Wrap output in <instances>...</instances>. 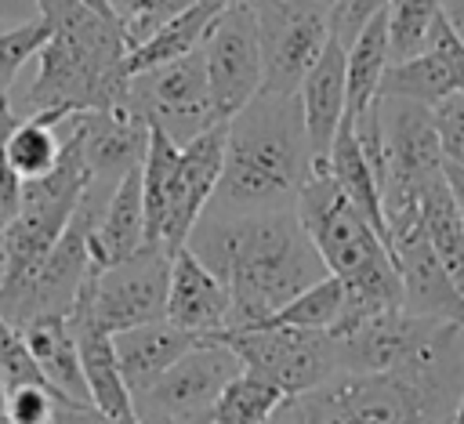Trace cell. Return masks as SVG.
I'll use <instances>...</instances> for the list:
<instances>
[{
    "instance_id": "cell-1",
    "label": "cell",
    "mask_w": 464,
    "mask_h": 424,
    "mask_svg": "<svg viewBox=\"0 0 464 424\" xmlns=\"http://www.w3.org/2000/svg\"><path fill=\"white\" fill-rule=\"evenodd\" d=\"M185 246L225 279L232 294L228 326H257L304 286L330 275L297 217V207L236 217L203 210Z\"/></svg>"
},
{
    "instance_id": "cell-2",
    "label": "cell",
    "mask_w": 464,
    "mask_h": 424,
    "mask_svg": "<svg viewBox=\"0 0 464 424\" xmlns=\"http://www.w3.org/2000/svg\"><path fill=\"white\" fill-rule=\"evenodd\" d=\"M301 98L257 91L232 120H225V163L207 214L236 217L297 207V192L312 174Z\"/></svg>"
},
{
    "instance_id": "cell-3",
    "label": "cell",
    "mask_w": 464,
    "mask_h": 424,
    "mask_svg": "<svg viewBox=\"0 0 464 424\" xmlns=\"http://www.w3.org/2000/svg\"><path fill=\"white\" fill-rule=\"evenodd\" d=\"M51 36L36 54V76L22 94L29 112H91L127 101V36L112 14L87 0H36Z\"/></svg>"
},
{
    "instance_id": "cell-4",
    "label": "cell",
    "mask_w": 464,
    "mask_h": 424,
    "mask_svg": "<svg viewBox=\"0 0 464 424\" xmlns=\"http://www.w3.org/2000/svg\"><path fill=\"white\" fill-rule=\"evenodd\" d=\"M297 217L315 243L330 275L344 283V308L330 333L377 315L402 308V279L392 257V246L377 236V228L352 207L341 192L326 159H315L312 174L297 192Z\"/></svg>"
},
{
    "instance_id": "cell-5",
    "label": "cell",
    "mask_w": 464,
    "mask_h": 424,
    "mask_svg": "<svg viewBox=\"0 0 464 424\" xmlns=\"http://www.w3.org/2000/svg\"><path fill=\"white\" fill-rule=\"evenodd\" d=\"M457 413L399 370H337L323 384L286 395L268 424H453Z\"/></svg>"
},
{
    "instance_id": "cell-6",
    "label": "cell",
    "mask_w": 464,
    "mask_h": 424,
    "mask_svg": "<svg viewBox=\"0 0 464 424\" xmlns=\"http://www.w3.org/2000/svg\"><path fill=\"white\" fill-rule=\"evenodd\" d=\"M210 337L225 341L243 359V370L279 384L286 395H301L337 373V352L326 330L257 323V326H228Z\"/></svg>"
},
{
    "instance_id": "cell-7",
    "label": "cell",
    "mask_w": 464,
    "mask_h": 424,
    "mask_svg": "<svg viewBox=\"0 0 464 424\" xmlns=\"http://www.w3.org/2000/svg\"><path fill=\"white\" fill-rule=\"evenodd\" d=\"M123 105L134 116H141L149 127H160L163 134H170L178 145H185L196 134H203L207 127L221 123L214 112L210 83H207L203 47L185 58H174L167 65L134 72L127 83Z\"/></svg>"
},
{
    "instance_id": "cell-8",
    "label": "cell",
    "mask_w": 464,
    "mask_h": 424,
    "mask_svg": "<svg viewBox=\"0 0 464 424\" xmlns=\"http://www.w3.org/2000/svg\"><path fill=\"white\" fill-rule=\"evenodd\" d=\"M257 36L265 58L261 91L297 94L304 72L323 54L330 33V4L319 0H257Z\"/></svg>"
},
{
    "instance_id": "cell-9",
    "label": "cell",
    "mask_w": 464,
    "mask_h": 424,
    "mask_svg": "<svg viewBox=\"0 0 464 424\" xmlns=\"http://www.w3.org/2000/svg\"><path fill=\"white\" fill-rule=\"evenodd\" d=\"M243 373V359L218 337H199L152 388L134 395L138 417H160L167 424L207 417L225 384Z\"/></svg>"
},
{
    "instance_id": "cell-10",
    "label": "cell",
    "mask_w": 464,
    "mask_h": 424,
    "mask_svg": "<svg viewBox=\"0 0 464 424\" xmlns=\"http://www.w3.org/2000/svg\"><path fill=\"white\" fill-rule=\"evenodd\" d=\"M203 62H207L214 112L218 120H232L265 83V58H261L254 4H243V0L225 4V11L214 18L203 40Z\"/></svg>"
},
{
    "instance_id": "cell-11",
    "label": "cell",
    "mask_w": 464,
    "mask_h": 424,
    "mask_svg": "<svg viewBox=\"0 0 464 424\" xmlns=\"http://www.w3.org/2000/svg\"><path fill=\"white\" fill-rule=\"evenodd\" d=\"M167 290H170V254L160 243H145L138 254L94 268L91 304L98 323L116 333L127 326H141L167 315Z\"/></svg>"
},
{
    "instance_id": "cell-12",
    "label": "cell",
    "mask_w": 464,
    "mask_h": 424,
    "mask_svg": "<svg viewBox=\"0 0 464 424\" xmlns=\"http://www.w3.org/2000/svg\"><path fill=\"white\" fill-rule=\"evenodd\" d=\"M221 163H225V120L181 145V156H178V167L170 178V192H167V207H163V221H160V236H156V243L167 254H174L188 243L192 225L199 221V214L207 210V203L218 188Z\"/></svg>"
},
{
    "instance_id": "cell-13",
    "label": "cell",
    "mask_w": 464,
    "mask_h": 424,
    "mask_svg": "<svg viewBox=\"0 0 464 424\" xmlns=\"http://www.w3.org/2000/svg\"><path fill=\"white\" fill-rule=\"evenodd\" d=\"M392 257L402 279V312L424 319H450L464 326V290L439 261L420 225L392 239Z\"/></svg>"
},
{
    "instance_id": "cell-14",
    "label": "cell",
    "mask_w": 464,
    "mask_h": 424,
    "mask_svg": "<svg viewBox=\"0 0 464 424\" xmlns=\"http://www.w3.org/2000/svg\"><path fill=\"white\" fill-rule=\"evenodd\" d=\"M98 268V265H94ZM94 268L91 275L83 279L72 308H69V326H72V337H76V352H80V366H83V377H87V388H91V402L98 410H105L109 417L116 420H138L134 413V395L120 373V359H116V344H112V333L98 323L94 315V304H91V286H94Z\"/></svg>"
},
{
    "instance_id": "cell-15",
    "label": "cell",
    "mask_w": 464,
    "mask_h": 424,
    "mask_svg": "<svg viewBox=\"0 0 464 424\" xmlns=\"http://www.w3.org/2000/svg\"><path fill=\"white\" fill-rule=\"evenodd\" d=\"M76 127H80L83 159L94 181L116 185L127 170L141 167L145 145H149V123L134 116L127 105L76 112Z\"/></svg>"
},
{
    "instance_id": "cell-16",
    "label": "cell",
    "mask_w": 464,
    "mask_h": 424,
    "mask_svg": "<svg viewBox=\"0 0 464 424\" xmlns=\"http://www.w3.org/2000/svg\"><path fill=\"white\" fill-rule=\"evenodd\" d=\"M297 98H301V116H304L312 156L326 159L344 123V112H348V47L337 36L326 40L323 54L304 72Z\"/></svg>"
},
{
    "instance_id": "cell-17",
    "label": "cell",
    "mask_w": 464,
    "mask_h": 424,
    "mask_svg": "<svg viewBox=\"0 0 464 424\" xmlns=\"http://www.w3.org/2000/svg\"><path fill=\"white\" fill-rule=\"evenodd\" d=\"M232 294L218 272H210L188 246L170 254V290H167V319L207 337L228 326Z\"/></svg>"
},
{
    "instance_id": "cell-18",
    "label": "cell",
    "mask_w": 464,
    "mask_h": 424,
    "mask_svg": "<svg viewBox=\"0 0 464 424\" xmlns=\"http://www.w3.org/2000/svg\"><path fill=\"white\" fill-rule=\"evenodd\" d=\"M199 341V333L163 319L141 323V326H127L112 333L116 344V359H120V373L130 388V395H141L145 388H152L192 344Z\"/></svg>"
},
{
    "instance_id": "cell-19",
    "label": "cell",
    "mask_w": 464,
    "mask_h": 424,
    "mask_svg": "<svg viewBox=\"0 0 464 424\" xmlns=\"http://www.w3.org/2000/svg\"><path fill=\"white\" fill-rule=\"evenodd\" d=\"M145 243H149L145 192H141V167H134L112 185V192L91 228V257L98 268H105V265H116V261L138 254Z\"/></svg>"
},
{
    "instance_id": "cell-20",
    "label": "cell",
    "mask_w": 464,
    "mask_h": 424,
    "mask_svg": "<svg viewBox=\"0 0 464 424\" xmlns=\"http://www.w3.org/2000/svg\"><path fill=\"white\" fill-rule=\"evenodd\" d=\"M22 333H25V344L33 352L36 366L51 381V388L65 402H91V388H87V377L80 366L69 315H36L22 326Z\"/></svg>"
},
{
    "instance_id": "cell-21",
    "label": "cell",
    "mask_w": 464,
    "mask_h": 424,
    "mask_svg": "<svg viewBox=\"0 0 464 424\" xmlns=\"http://www.w3.org/2000/svg\"><path fill=\"white\" fill-rule=\"evenodd\" d=\"M225 11V0H192L178 14H170L152 36H145L138 47L127 51V76L167 65L174 58H185L203 47L214 18Z\"/></svg>"
},
{
    "instance_id": "cell-22",
    "label": "cell",
    "mask_w": 464,
    "mask_h": 424,
    "mask_svg": "<svg viewBox=\"0 0 464 424\" xmlns=\"http://www.w3.org/2000/svg\"><path fill=\"white\" fill-rule=\"evenodd\" d=\"M341 192L352 199V207L377 228V236L392 246V232H388V217H384V199H381V185H377V174L370 170L366 156H362V145L355 138V127L352 120L344 116L334 145H330V156H326Z\"/></svg>"
},
{
    "instance_id": "cell-23",
    "label": "cell",
    "mask_w": 464,
    "mask_h": 424,
    "mask_svg": "<svg viewBox=\"0 0 464 424\" xmlns=\"http://www.w3.org/2000/svg\"><path fill=\"white\" fill-rule=\"evenodd\" d=\"M417 225L424 228L431 250L439 254V261L450 268V275L460 283L464 290V214L460 203L442 178H435L424 192H420V210H417Z\"/></svg>"
},
{
    "instance_id": "cell-24",
    "label": "cell",
    "mask_w": 464,
    "mask_h": 424,
    "mask_svg": "<svg viewBox=\"0 0 464 424\" xmlns=\"http://www.w3.org/2000/svg\"><path fill=\"white\" fill-rule=\"evenodd\" d=\"M392 65V51H388V14L384 7L355 33V40L348 43V112L344 116H359L362 109H370L377 101L384 69Z\"/></svg>"
},
{
    "instance_id": "cell-25",
    "label": "cell",
    "mask_w": 464,
    "mask_h": 424,
    "mask_svg": "<svg viewBox=\"0 0 464 424\" xmlns=\"http://www.w3.org/2000/svg\"><path fill=\"white\" fill-rule=\"evenodd\" d=\"M69 116L62 112H29L14 123L11 138H7V159L14 167V174L22 181L29 178H44L47 170H54L58 156H62V123Z\"/></svg>"
},
{
    "instance_id": "cell-26",
    "label": "cell",
    "mask_w": 464,
    "mask_h": 424,
    "mask_svg": "<svg viewBox=\"0 0 464 424\" xmlns=\"http://www.w3.org/2000/svg\"><path fill=\"white\" fill-rule=\"evenodd\" d=\"M283 399H286V391L279 384L243 370L218 395V402L210 410V420L214 424H268L272 413L283 406Z\"/></svg>"
},
{
    "instance_id": "cell-27",
    "label": "cell",
    "mask_w": 464,
    "mask_h": 424,
    "mask_svg": "<svg viewBox=\"0 0 464 424\" xmlns=\"http://www.w3.org/2000/svg\"><path fill=\"white\" fill-rule=\"evenodd\" d=\"M388 51L392 62L413 58L428 47L435 18L442 14V0H388Z\"/></svg>"
},
{
    "instance_id": "cell-28",
    "label": "cell",
    "mask_w": 464,
    "mask_h": 424,
    "mask_svg": "<svg viewBox=\"0 0 464 424\" xmlns=\"http://www.w3.org/2000/svg\"><path fill=\"white\" fill-rule=\"evenodd\" d=\"M344 308V283L337 275H323L319 283L304 286L294 301H286L272 319L265 323H286V326H301V330H326L341 319Z\"/></svg>"
},
{
    "instance_id": "cell-29",
    "label": "cell",
    "mask_w": 464,
    "mask_h": 424,
    "mask_svg": "<svg viewBox=\"0 0 464 424\" xmlns=\"http://www.w3.org/2000/svg\"><path fill=\"white\" fill-rule=\"evenodd\" d=\"M47 36H51V22L40 11L33 18H22V22H11L7 29H0V101L11 98V87L22 72V65L40 54Z\"/></svg>"
},
{
    "instance_id": "cell-30",
    "label": "cell",
    "mask_w": 464,
    "mask_h": 424,
    "mask_svg": "<svg viewBox=\"0 0 464 424\" xmlns=\"http://www.w3.org/2000/svg\"><path fill=\"white\" fill-rule=\"evenodd\" d=\"M435 112V130H439V149H442V174L453 192H464V94H450Z\"/></svg>"
},
{
    "instance_id": "cell-31",
    "label": "cell",
    "mask_w": 464,
    "mask_h": 424,
    "mask_svg": "<svg viewBox=\"0 0 464 424\" xmlns=\"http://www.w3.org/2000/svg\"><path fill=\"white\" fill-rule=\"evenodd\" d=\"M105 4L120 18L123 36H127V47H138L145 36H152L170 14H178L192 0H105Z\"/></svg>"
},
{
    "instance_id": "cell-32",
    "label": "cell",
    "mask_w": 464,
    "mask_h": 424,
    "mask_svg": "<svg viewBox=\"0 0 464 424\" xmlns=\"http://www.w3.org/2000/svg\"><path fill=\"white\" fill-rule=\"evenodd\" d=\"M58 402H65V399L54 388H47V384H22V388L7 391L4 420L7 424H51Z\"/></svg>"
},
{
    "instance_id": "cell-33",
    "label": "cell",
    "mask_w": 464,
    "mask_h": 424,
    "mask_svg": "<svg viewBox=\"0 0 464 424\" xmlns=\"http://www.w3.org/2000/svg\"><path fill=\"white\" fill-rule=\"evenodd\" d=\"M388 7V0H334L330 7V33L348 47L355 40V33L381 11Z\"/></svg>"
},
{
    "instance_id": "cell-34",
    "label": "cell",
    "mask_w": 464,
    "mask_h": 424,
    "mask_svg": "<svg viewBox=\"0 0 464 424\" xmlns=\"http://www.w3.org/2000/svg\"><path fill=\"white\" fill-rule=\"evenodd\" d=\"M54 424H138V420H116L94 402H58Z\"/></svg>"
},
{
    "instance_id": "cell-35",
    "label": "cell",
    "mask_w": 464,
    "mask_h": 424,
    "mask_svg": "<svg viewBox=\"0 0 464 424\" xmlns=\"http://www.w3.org/2000/svg\"><path fill=\"white\" fill-rule=\"evenodd\" d=\"M36 14V0H0V22H22Z\"/></svg>"
},
{
    "instance_id": "cell-36",
    "label": "cell",
    "mask_w": 464,
    "mask_h": 424,
    "mask_svg": "<svg viewBox=\"0 0 464 424\" xmlns=\"http://www.w3.org/2000/svg\"><path fill=\"white\" fill-rule=\"evenodd\" d=\"M442 14L457 29V36L464 40V0H442Z\"/></svg>"
},
{
    "instance_id": "cell-37",
    "label": "cell",
    "mask_w": 464,
    "mask_h": 424,
    "mask_svg": "<svg viewBox=\"0 0 464 424\" xmlns=\"http://www.w3.org/2000/svg\"><path fill=\"white\" fill-rule=\"evenodd\" d=\"M7 275V225L0 221V283Z\"/></svg>"
},
{
    "instance_id": "cell-38",
    "label": "cell",
    "mask_w": 464,
    "mask_h": 424,
    "mask_svg": "<svg viewBox=\"0 0 464 424\" xmlns=\"http://www.w3.org/2000/svg\"><path fill=\"white\" fill-rule=\"evenodd\" d=\"M178 424H214V420H210V413H207V417H192V420H178Z\"/></svg>"
},
{
    "instance_id": "cell-39",
    "label": "cell",
    "mask_w": 464,
    "mask_h": 424,
    "mask_svg": "<svg viewBox=\"0 0 464 424\" xmlns=\"http://www.w3.org/2000/svg\"><path fill=\"white\" fill-rule=\"evenodd\" d=\"M138 424H167V420H160V417H138Z\"/></svg>"
},
{
    "instance_id": "cell-40",
    "label": "cell",
    "mask_w": 464,
    "mask_h": 424,
    "mask_svg": "<svg viewBox=\"0 0 464 424\" xmlns=\"http://www.w3.org/2000/svg\"><path fill=\"white\" fill-rule=\"evenodd\" d=\"M457 196V203H460V214H464V192H453Z\"/></svg>"
},
{
    "instance_id": "cell-41",
    "label": "cell",
    "mask_w": 464,
    "mask_h": 424,
    "mask_svg": "<svg viewBox=\"0 0 464 424\" xmlns=\"http://www.w3.org/2000/svg\"><path fill=\"white\" fill-rule=\"evenodd\" d=\"M453 424H464V420H460V413H457V417H453Z\"/></svg>"
},
{
    "instance_id": "cell-42",
    "label": "cell",
    "mask_w": 464,
    "mask_h": 424,
    "mask_svg": "<svg viewBox=\"0 0 464 424\" xmlns=\"http://www.w3.org/2000/svg\"><path fill=\"white\" fill-rule=\"evenodd\" d=\"M319 4H330V7H334V0H319Z\"/></svg>"
},
{
    "instance_id": "cell-43",
    "label": "cell",
    "mask_w": 464,
    "mask_h": 424,
    "mask_svg": "<svg viewBox=\"0 0 464 424\" xmlns=\"http://www.w3.org/2000/svg\"><path fill=\"white\" fill-rule=\"evenodd\" d=\"M460 420H464V402H460Z\"/></svg>"
},
{
    "instance_id": "cell-44",
    "label": "cell",
    "mask_w": 464,
    "mask_h": 424,
    "mask_svg": "<svg viewBox=\"0 0 464 424\" xmlns=\"http://www.w3.org/2000/svg\"><path fill=\"white\" fill-rule=\"evenodd\" d=\"M0 424H7V420H4V417H0ZM51 424H54V420H51Z\"/></svg>"
}]
</instances>
